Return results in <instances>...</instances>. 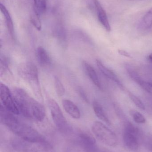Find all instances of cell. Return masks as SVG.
<instances>
[{
    "instance_id": "10",
    "label": "cell",
    "mask_w": 152,
    "mask_h": 152,
    "mask_svg": "<svg viewBox=\"0 0 152 152\" xmlns=\"http://www.w3.org/2000/svg\"><path fill=\"white\" fill-rule=\"evenodd\" d=\"M96 65H97V67L99 69L101 73L103 74L104 76L109 79L112 81H114L122 89H124V87L122 85L120 80L117 76L115 74L113 71L110 69H109L105 66L101 61H100L99 60H96Z\"/></svg>"
},
{
    "instance_id": "7",
    "label": "cell",
    "mask_w": 152,
    "mask_h": 152,
    "mask_svg": "<svg viewBox=\"0 0 152 152\" xmlns=\"http://www.w3.org/2000/svg\"><path fill=\"white\" fill-rule=\"evenodd\" d=\"M140 136V131L137 127L130 122L126 124L123 138L127 148L131 151H137L139 148Z\"/></svg>"
},
{
    "instance_id": "16",
    "label": "cell",
    "mask_w": 152,
    "mask_h": 152,
    "mask_svg": "<svg viewBox=\"0 0 152 152\" xmlns=\"http://www.w3.org/2000/svg\"><path fill=\"white\" fill-rule=\"evenodd\" d=\"M93 109L95 115L98 118L108 125H110L111 122L108 118L107 114L105 113L102 105L96 101H94L93 103Z\"/></svg>"
},
{
    "instance_id": "15",
    "label": "cell",
    "mask_w": 152,
    "mask_h": 152,
    "mask_svg": "<svg viewBox=\"0 0 152 152\" xmlns=\"http://www.w3.org/2000/svg\"><path fill=\"white\" fill-rule=\"evenodd\" d=\"M0 8H1V12H2L4 17L5 24H6V26L8 28L9 34L11 37L13 38L14 37V26H13V22H12L11 17L8 10L2 4H1Z\"/></svg>"
},
{
    "instance_id": "19",
    "label": "cell",
    "mask_w": 152,
    "mask_h": 152,
    "mask_svg": "<svg viewBox=\"0 0 152 152\" xmlns=\"http://www.w3.org/2000/svg\"><path fill=\"white\" fill-rule=\"evenodd\" d=\"M142 25L144 28L148 29L151 28L152 26V7L143 18Z\"/></svg>"
},
{
    "instance_id": "2",
    "label": "cell",
    "mask_w": 152,
    "mask_h": 152,
    "mask_svg": "<svg viewBox=\"0 0 152 152\" xmlns=\"http://www.w3.org/2000/svg\"><path fill=\"white\" fill-rule=\"evenodd\" d=\"M12 95L20 114L27 118L42 121L46 117L44 107L22 88H15Z\"/></svg>"
},
{
    "instance_id": "11",
    "label": "cell",
    "mask_w": 152,
    "mask_h": 152,
    "mask_svg": "<svg viewBox=\"0 0 152 152\" xmlns=\"http://www.w3.org/2000/svg\"><path fill=\"white\" fill-rule=\"evenodd\" d=\"M95 6V12L97 14L99 22L102 25L106 31L110 32L111 31V27L110 25L108 16L106 12L98 0L96 1Z\"/></svg>"
},
{
    "instance_id": "25",
    "label": "cell",
    "mask_w": 152,
    "mask_h": 152,
    "mask_svg": "<svg viewBox=\"0 0 152 152\" xmlns=\"http://www.w3.org/2000/svg\"><path fill=\"white\" fill-rule=\"evenodd\" d=\"M78 92L81 98H82L84 102H88V99L87 96L84 90L82 88H79L78 89Z\"/></svg>"
},
{
    "instance_id": "28",
    "label": "cell",
    "mask_w": 152,
    "mask_h": 152,
    "mask_svg": "<svg viewBox=\"0 0 152 152\" xmlns=\"http://www.w3.org/2000/svg\"><path fill=\"white\" fill-rule=\"evenodd\" d=\"M148 59H149V60H150L151 62H152V53H151V54L149 55V57H148Z\"/></svg>"
},
{
    "instance_id": "1",
    "label": "cell",
    "mask_w": 152,
    "mask_h": 152,
    "mask_svg": "<svg viewBox=\"0 0 152 152\" xmlns=\"http://www.w3.org/2000/svg\"><path fill=\"white\" fill-rule=\"evenodd\" d=\"M1 104V120L19 138L32 142L48 143L44 137L35 129L22 123Z\"/></svg>"
},
{
    "instance_id": "4",
    "label": "cell",
    "mask_w": 152,
    "mask_h": 152,
    "mask_svg": "<svg viewBox=\"0 0 152 152\" xmlns=\"http://www.w3.org/2000/svg\"><path fill=\"white\" fill-rule=\"evenodd\" d=\"M92 130L95 137L105 145L114 147L117 145L118 139L116 134L100 121L94 122Z\"/></svg>"
},
{
    "instance_id": "20",
    "label": "cell",
    "mask_w": 152,
    "mask_h": 152,
    "mask_svg": "<svg viewBox=\"0 0 152 152\" xmlns=\"http://www.w3.org/2000/svg\"><path fill=\"white\" fill-rule=\"evenodd\" d=\"M130 114L136 123L144 124L146 122V119L144 116L139 112L135 110H131L130 111Z\"/></svg>"
},
{
    "instance_id": "17",
    "label": "cell",
    "mask_w": 152,
    "mask_h": 152,
    "mask_svg": "<svg viewBox=\"0 0 152 152\" xmlns=\"http://www.w3.org/2000/svg\"><path fill=\"white\" fill-rule=\"evenodd\" d=\"M34 10L39 15L44 14L46 11V0H34Z\"/></svg>"
},
{
    "instance_id": "9",
    "label": "cell",
    "mask_w": 152,
    "mask_h": 152,
    "mask_svg": "<svg viewBox=\"0 0 152 152\" xmlns=\"http://www.w3.org/2000/svg\"><path fill=\"white\" fill-rule=\"evenodd\" d=\"M79 142L84 152H97L96 141L88 133H81L79 134Z\"/></svg>"
},
{
    "instance_id": "5",
    "label": "cell",
    "mask_w": 152,
    "mask_h": 152,
    "mask_svg": "<svg viewBox=\"0 0 152 152\" xmlns=\"http://www.w3.org/2000/svg\"><path fill=\"white\" fill-rule=\"evenodd\" d=\"M49 106L53 120L59 131L64 134L71 133L72 127L67 121L58 103L51 99L49 101Z\"/></svg>"
},
{
    "instance_id": "24",
    "label": "cell",
    "mask_w": 152,
    "mask_h": 152,
    "mask_svg": "<svg viewBox=\"0 0 152 152\" xmlns=\"http://www.w3.org/2000/svg\"><path fill=\"white\" fill-rule=\"evenodd\" d=\"M148 93L152 94V81H146L144 80L142 84L140 86Z\"/></svg>"
},
{
    "instance_id": "12",
    "label": "cell",
    "mask_w": 152,
    "mask_h": 152,
    "mask_svg": "<svg viewBox=\"0 0 152 152\" xmlns=\"http://www.w3.org/2000/svg\"><path fill=\"white\" fill-rule=\"evenodd\" d=\"M36 58L38 64L43 67L50 66L51 62V57L43 47L39 46L36 49Z\"/></svg>"
},
{
    "instance_id": "22",
    "label": "cell",
    "mask_w": 152,
    "mask_h": 152,
    "mask_svg": "<svg viewBox=\"0 0 152 152\" xmlns=\"http://www.w3.org/2000/svg\"><path fill=\"white\" fill-rule=\"evenodd\" d=\"M127 71L131 78L134 80L139 86H141L144 81V80L138 75V73L136 72L134 70H133L132 69L129 68H127Z\"/></svg>"
},
{
    "instance_id": "14",
    "label": "cell",
    "mask_w": 152,
    "mask_h": 152,
    "mask_svg": "<svg viewBox=\"0 0 152 152\" xmlns=\"http://www.w3.org/2000/svg\"><path fill=\"white\" fill-rule=\"evenodd\" d=\"M83 66L86 73L93 83L99 89H101V85L100 79L94 68L86 61H83Z\"/></svg>"
},
{
    "instance_id": "21",
    "label": "cell",
    "mask_w": 152,
    "mask_h": 152,
    "mask_svg": "<svg viewBox=\"0 0 152 152\" xmlns=\"http://www.w3.org/2000/svg\"><path fill=\"white\" fill-rule=\"evenodd\" d=\"M54 88L55 91L59 96H62L65 94V89L63 84L57 77H54Z\"/></svg>"
},
{
    "instance_id": "6",
    "label": "cell",
    "mask_w": 152,
    "mask_h": 152,
    "mask_svg": "<svg viewBox=\"0 0 152 152\" xmlns=\"http://www.w3.org/2000/svg\"><path fill=\"white\" fill-rule=\"evenodd\" d=\"M11 144L14 150L19 152H42L51 148L49 143L32 142L20 138L13 139Z\"/></svg>"
},
{
    "instance_id": "3",
    "label": "cell",
    "mask_w": 152,
    "mask_h": 152,
    "mask_svg": "<svg viewBox=\"0 0 152 152\" xmlns=\"http://www.w3.org/2000/svg\"><path fill=\"white\" fill-rule=\"evenodd\" d=\"M18 72L20 77L29 84L37 97L41 99L42 91L38 70L35 64L31 62L22 63L18 68Z\"/></svg>"
},
{
    "instance_id": "27",
    "label": "cell",
    "mask_w": 152,
    "mask_h": 152,
    "mask_svg": "<svg viewBox=\"0 0 152 152\" xmlns=\"http://www.w3.org/2000/svg\"><path fill=\"white\" fill-rule=\"evenodd\" d=\"M118 52L119 54L122 55V56H125L127 58H131V55L128 52L124 50H118Z\"/></svg>"
},
{
    "instance_id": "26",
    "label": "cell",
    "mask_w": 152,
    "mask_h": 152,
    "mask_svg": "<svg viewBox=\"0 0 152 152\" xmlns=\"http://www.w3.org/2000/svg\"><path fill=\"white\" fill-rule=\"evenodd\" d=\"M145 143V145L147 148L150 151L152 152V138L148 137V138H146Z\"/></svg>"
},
{
    "instance_id": "8",
    "label": "cell",
    "mask_w": 152,
    "mask_h": 152,
    "mask_svg": "<svg viewBox=\"0 0 152 152\" xmlns=\"http://www.w3.org/2000/svg\"><path fill=\"white\" fill-rule=\"evenodd\" d=\"M0 97L1 105L7 111L15 115L20 114L12 94L8 87L2 83L0 85Z\"/></svg>"
},
{
    "instance_id": "23",
    "label": "cell",
    "mask_w": 152,
    "mask_h": 152,
    "mask_svg": "<svg viewBox=\"0 0 152 152\" xmlns=\"http://www.w3.org/2000/svg\"><path fill=\"white\" fill-rule=\"evenodd\" d=\"M128 93L129 98L137 107L142 110H145V106L144 104L137 96L129 91Z\"/></svg>"
},
{
    "instance_id": "13",
    "label": "cell",
    "mask_w": 152,
    "mask_h": 152,
    "mask_svg": "<svg viewBox=\"0 0 152 152\" xmlns=\"http://www.w3.org/2000/svg\"><path fill=\"white\" fill-rule=\"evenodd\" d=\"M62 106L65 111L73 118L78 119L81 117L79 109L72 101L68 99L63 100Z\"/></svg>"
},
{
    "instance_id": "18",
    "label": "cell",
    "mask_w": 152,
    "mask_h": 152,
    "mask_svg": "<svg viewBox=\"0 0 152 152\" xmlns=\"http://www.w3.org/2000/svg\"><path fill=\"white\" fill-rule=\"evenodd\" d=\"M40 16L35 11L33 10L32 13L30 14V22L34 26L38 31L42 29V23L40 18Z\"/></svg>"
}]
</instances>
